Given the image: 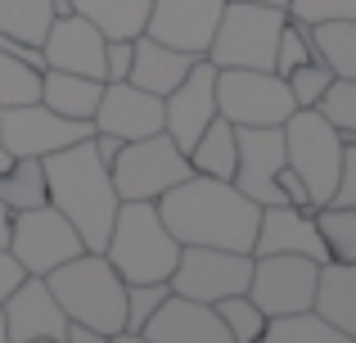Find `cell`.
I'll return each mask as SVG.
<instances>
[{
    "label": "cell",
    "instance_id": "cell-30",
    "mask_svg": "<svg viewBox=\"0 0 356 343\" xmlns=\"http://www.w3.org/2000/svg\"><path fill=\"white\" fill-rule=\"evenodd\" d=\"M316 226H321L334 262H356V208L325 203V208H316Z\"/></svg>",
    "mask_w": 356,
    "mask_h": 343
},
{
    "label": "cell",
    "instance_id": "cell-23",
    "mask_svg": "<svg viewBox=\"0 0 356 343\" xmlns=\"http://www.w3.org/2000/svg\"><path fill=\"white\" fill-rule=\"evenodd\" d=\"M99 95H104V81L99 77H81V72H59L45 68L41 72V104L54 109L63 118H77V122H90L99 109Z\"/></svg>",
    "mask_w": 356,
    "mask_h": 343
},
{
    "label": "cell",
    "instance_id": "cell-37",
    "mask_svg": "<svg viewBox=\"0 0 356 343\" xmlns=\"http://www.w3.org/2000/svg\"><path fill=\"white\" fill-rule=\"evenodd\" d=\"M334 208H356V141L343 136V163H339V181L330 194Z\"/></svg>",
    "mask_w": 356,
    "mask_h": 343
},
{
    "label": "cell",
    "instance_id": "cell-36",
    "mask_svg": "<svg viewBox=\"0 0 356 343\" xmlns=\"http://www.w3.org/2000/svg\"><path fill=\"white\" fill-rule=\"evenodd\" d=\"M289 18L316 27V23H339L352 18L356 23V0H289Z\"/></svg>",
    "mask_w": 356,
    "mask_h": 343
},
{
    "label": "cell",
    "instance_id": "cell-45",
    "mask_svg": "<svg viewBox=\"0 0 356 343\" xmlns=\"http://www.w3.org/2000/svg\"><path fill=\"white\" fill-rule=\"evenodd\" d=\"M0 343H9V339H5V312H0Z\"/></svg>",
    "mask_w": 356,
    "mask_h": 343
},
{
    "label": "cell",
    "instance_id": "cell-5",
    "mask_svg": "<svg viewBox=\"0 0 356 343\" xmlns=\"http://www.w3.org/2000/svg\"><path fill=\"white\" fill-rule=\"evenodd\" d=\"M284 136V163L302 176L312 208H325L339 181V163H343V131L321 113V109H293L280 122Z\"/></svg>",
    "mask_w": 356,
    "mask_h": 343
},
{
    "label": "cell",
    "instance_id": "cell-3",
    "mask_svg": "<svg viewBox=\"0 0 356 343\" xmlns=\"http://www.w3.org/2000/svg\"><path fill=\"white\" fill-rule=\"evenodd\" d=\"M45 285H50L54 303L63 308L68 321L95 326L104 335H122V326H127V280L113 271V262L104 253L81 248L77 257L54 266L45 276Z\"/></svg>",
    "mask_w": 356,
    "mask_h": 343
},
{
    "label": "cell",
    "instance_id": "cell-8",
    "mask_svg": "<svg viewBox=\"0 0 356 343\" xmlns=\"http://www.w3.org/2000/svg\"><path fill=\"white\" fill-rule=\"evenodd\" d=\"M289 81L270 68H217V113L235 127H280L293 113Z\"/></svg>",
    "mask_w": 356,
    "mask_h": 343
},
{
    "label": "cell",
    "instance_id": "cell-24",
    "mask_svg": "<svg viewBox=\"0 0 356 343\" xmlns=\"http://www.w3.org/2000/svg\"><path fill=\"white\" fill-rule=\"evenodd\" d=\"M185 159H190V172L199 176H217V181H230L235 176V159H239V141H235V122H226V118H212L208 127H203V136L185 150Z\"/></svg>",
    "mask_w": 356,
    "mask_h": 343
},
{
    "label": "cell",
    "instance_id": "cell-43",
    "mask_svg": "<svg viewBox=\"0 0 356 343\" xmlns=\"http://www.w3.org/2000/svg\"><path fill=\"white\" fill-rule=\"evenodd\" d=\"M108 343H149L145 335H127V330H122V335H108Z\"/></svg>",
    "mask_w": 356,
    "mask_h": 343
},
{
    "label": "cell",
    "instance_id": "cell-20",
    "mask_svg": "<svg viewBox=\"0 0 356 343\" xmlns=\"http://www.w3.org/2000/svg\"><path fill=\"white\" fill-rule=\"evenodd\" d=\"M140 335L149 343H230L217 308H212V303L181 298V294H167V298L158 303V312L145 321Z\"/></svg>",
    "mask_w": 356,
    "mask_h": 343
},
{
    "label": "cell",
    "instance_id": "cell-34",
    "mask_svg": "<svg viewBox=\"0 0 356 343\" xmlns=\"http://www.w3.org/2000/svg\"><path fill=\"white\" fill-rule=\"evenodd\" d=\"M316 109H321L348 141H356V77H334V86L325 90V99Z\"/></svg>",
    "mask_w": 356,
    "mask_h": 343
},
{
    "label": "cell",
    "instance_id": "cell-15",
    "mask_svg": "<svg viewBox=\"0 0 356 343\" xmlns=\"http://www.w3.org/2000/svg\"><path fill=\"white\" fill-rule=\"evenodd\" d=\"M221 9H226V0H149L145 36L172 45V50L208 54Z\"/></svg>",
    "mask_w": 356,
    "mask_h": 343
},
{
    "label": "cell",
    "instance_id": "cell-42",
    "mask_svg": "<svg viewBox=\"0 0 356 343\" xmlns=\"http://www.w3.org/2000/svg\"><path fill=\"white\" fill-rule=\"evenodd\" d=\"M9 217H14V212H9V208H5V203H0V248H5V244H9Z\"/></svg>",
    "mask_w": 356,
    "mask_h": 343
},
{
    "label": "cell",
    "instance_id": "cell-40",
    "mask_svg": "<svg viewBox=\"0 0 356 343\" xmlns=\"http://www.w3.org/2000/svg\"><path fill=\"white\" fill-rule=\"evenodd\" d=\"M280 194H284V203H293V208H312V194H307L302 176L289 168V163L280 168Z\"/></svg>",
    "mask_w": 356,
    "mask_h": 343
},
{
    "label": "cell",
    "instance_id": "cell-32",
    "mask_svg": "<svg viewBox=\"0 0 356 343\" xmlns=\"http://www.w3.org/2000/svg\"><path fill=\"white\" fill-rule=\"evenodd\" d=\"M284 81H289V95H293L298 109H316L325 99V90L334 86V72L325 68L321 59H307V63H298Z\"/></svg>",
    "mask_w": 356,
    "mask_h": 343
},
{
    "label": "cell",
    "instance_id": "cell-41",
    "mask_svg": "<svg viewBox=\"0 0 356 343\" xmlns=\"http://www.w3.org/2000/svg\"><path fill=\"white\" fill-rule=\"evenodd\" d=\"M63 343H108V335H104V330H95V326H81V321H68Z\"/></svg>",
    "mask_w": 356,
    "mask_h": 343
},
{
    "label": "cell",
    "instance_id": "cell-44",
    "mask_svg": "<svg viewBox=\"0 0 356 343\" xmlns=\"http://www.w3.org/2000/svg\"><path fill=\"white\" fill-rule=\"evenodd\" d=\"M243 5H270V9H289V0H243Z\"/></svg>",
    "mask_w": 356,
    "mask_h": 343
},
{
    "label": "cell",
    "instance_id": "cell-33",
    "mask_svg": "<svg viewBox=\"0 0 356 343\" xmlns=\"http://www.w3.org/2000/svg\"><path fill=\"white\" fill-rule=\"evenodd\" d=\"M307 59H316L312 27L298 23V18H284V27H280V45H275V72L289 77V72H293L298 63H307Z\"/></svg>",
    "mask_w": 356,
    "mask_h": 343
},
{
    "label": "cell",
    "instance_id": "cell-14",
    "mask_svg": "<svg viewBox=\"0 0 356 343\" xmlns=\"http://www.w3.org/2000/svg\"><path fill=\"white\" fill-rule=\"evenodd\" d=\"M217 118V63L203 54L181 86H172L163 95V131L172 136L181 150H190L203 136V127Z\"/></svg>",
    "mask_w": 356,
    "mask_h": 343
},
{
    "label": "cell",
    "instance_id": "cell-25",
    "mask_svg": "<svg viewBox=\"0 0 356 343\" xmlns=\"http://www.w3.org/2000/svg\"><path fill=\"white\" fill-rule=\"evenodd\" d=\"M72 14L90 18L99 32L113 41V36H140L149 18V0H63Z\"/></svg>",
    "mask_w": 356,
    "mask_h": 343
},
{
    "label": "cell",
    "instance_id": "cell-28",
    "mask_svg": "<svg viewBox=\"0 0 356 343\" xmlns=\"http://www.w3.org/2000/svg\"><path fill=\"white\" fill-rule=\"evenodd\" d=\"M54 23V0H0V32L41 45L45 27Z\"/></svg>",
    "mask_w": 356,
    "mask_h": 343
},
{
    "label": "cell",
    "instance_id": "cell-1",
    "mask_svg": "<svg viewBox=\"0 0 356 343\" xmlns=\"http://www.w3.org/2000/svg\"><path fill=\"white\" fill-rule=\"evenodd\" d=\"M154 203H158V217H163L167 230H172L176 244H208V248L252 253L261 208L248 199V194H239L230 181L190 172L167 194H158Z\"/></svg>",
    "mask_w": 356,
    "mask_h": 343
},
{
    "label": "cell",
    "instance_id": "cell-2",
    "mask_svg": "<svg viewBox=\"0 0 356 343\" xmlns=\"http://www.w3.org/2000/svg\"><path fill=\"white\" fill-rule=\"evenodd\" d=\"M41 168H45V203L72 221L86 253H104L122 203L113 190V176H108V163H99L90 141H77L59 154H45Z\"/></svg>",
    "mask_w": 356,
    "mask_h": 343
},
{
    "label": "cell",
    "instance_id": "cell-39",
    "mask_svg": "<svg viewBox=\"0 0 356 343\" xmlns=\"http://www.w3.org/2000/svg\"><path fill=\"white\" fill-rule=\"evenodd\" d=\"M23 280H27V266L18 262V257L9 253V248H0V303H5V298H9V294H14Z\"/></svg>",
    "mask_w": 356,
    "mask_h": 343
},
{
    "label": "cell",
    "instance_id": "cell-18",
    "mask_svg": "<svg viewBox=\"0 0 356 343\" xmlns=\"http://www.w3.org/2000/svg\"><path fill=\"white\" fill-rule=\"evenodd\" d=\"M252 253H302L316 262H330L325 235L316 226V208H293V203H266L257 217V239Z\"/></svg>",
    "mask_w": 356,
    "mask_h": 343
},
{
    "label": "cell",
    "instance_id": "cell-27",
    "mask_svg": "<svg viewBox=\"0 0 356 343\" xmlns=\"http://www.w3.org/2000/svg\"><path fill=\"white\" fill-rule=\"evenodd\" d=\"M257 343H356L343 330H334L325 317L316 312H293V317H270L266 321V335Z\"/></svg>",
    "mask_w": 356,
    "mask_h": 343
},
{
    "label": "cell",
    "instance_id": "cell-22",
    "mask_svg": "<svg viewBox=\"0 0 356 343\" xmlns=\"http://www.w3.org/2000/svg\"><path fill=\"white\" fill-rule=\"evenodd\" d=\"M312 312L325 317L334 330H343L348 339H356V262H334V257L321 262Z\"/></svg>",
    "mask_w": 356,
    "mask_h": 343
},
{
    "label": "cell",
    "instance_id": "cell-19",
    "mask_svg": "<svg viewBox=\"0 0 356 343\" xmlns=\"http://www.w3.org/2000/svg\"><path fill=\"white\" fill-rule=\"evenodd\" d=\"M0 312H5V339L9 343L63 339L68 335V317H63V308L54 303L45 276H27V280L0 303Z\"/></svg>",
    "mask_w": 356,
    "mask_h": 343
},
{
    "label": "cell",
    "instance_id": "cell-17",
    "mask_svg": "<svg viewBox=\"0 0 356 343\" xmlns=\"http://www.w3.org/2000/svg\"><path fill=\"white\" fill-rule=\"evenodd\" d=\"M90 127L118 136V141L154 136L163 131V95H149V90L131 86V81H104V95H99Z\"/></svg>",
    "mask_w": 356,
    "mask_h": 343
},
{
    "label": "cell",
    "instance_id": "cell-26",
    "mask_svg": "<svg viewBox=\"0 0 356 343\" xmlns=\"http://www.w3.org/2000/svg\"><path fill=\"white\" fill-rule=\"evenodd\" d=\"M316 59L334 72V77H356V23L339 18V23H316L312 27Z\"/></svg>",
    "mask_w": 356,
    "mask_h": 343
},
{
    "label": "cell",
    "instance_id": "cell-9",
    "mask_svg": "<svg viewBox=\"0 0 356 343\" xmlns=\"http://www.w3.org/2000/svg\"><path fill=\"white\" fill-rule=\"evenodd\" d=\"M252 276V253H235V248H208V244H181V257H176L172 276V294L194 303H221L230 294L248 289Z\"/></svg>",
    "mask_w": 356,
    "mask_h": 343
},
{
    "label": "cell",
    "instance_id": "cell-16",
    "mask_svg": "<svg viewBox=\"0 0 356 343\" xmlns=\"http://www.w3.org/2000/svg\"><path fill=\"white\" fill-rule=\"evenodd\" d=\"M104 41L108 36L99 32L90 18L81 14H54V23L45 27L41 36V54H45V68H59V72H81V77H99L104 81Z\"/></svg>",
    "mask_w": 356,
    "mask_h": 343
},
{
    "label": "cell",
    "instance_id": "cell-35",
    "mask_svg": "<svg viewBox=\"0 0 356 343\" xmlns=\"http://www.w3.org/2000/svg\"><path fill=\"white\" fill-rule=\"evenodd\" d=\"M172 294V285L167 280H149V285H127V335H140L145 330V321L158 312V303Z\"/></svg>",
    "mask_w": 356,
    "mask_h": 343
},
{
    "label": "cell",
    "instance_id": "cell-6",
    "mask_svg": "<svg viewBox=\"0 0 356 343\" xmlns=\"http://www.w3.org/2000/svg\"><path fill=\"white\" fill-rule=\"evenodd\" d=\"M289 9L270 5H243V0H226L212 32L208 59L217 68H270L275 72V45L280 27H284Z\"/></svg>",
    "mask_w": 356,
    "mask_h": 343
},
{
    "label": "cell",
    "instance_id": "cell-29",
    "mask_svg": "<svg viewBox=\"0 0 356 343\" xmlns=\"http://www.w3.org/2000/svg\"><path fill=\"white\" fill-rule=\"evenodd\" d=\"M212 308H217V317H221V326H226L230 343H257L261 335H266V321L270 317L248 298V294H230V298L212 303Z\"/></svg>",
    "mask_w": 356,
    "mask_h": 343
},
{
    "label": "cell",
    "instance_id": "cell-4",
    "mask_svg": "<svg viewBox=\"0 0 356 343\" xmlns=\"http://www.w3.org/2000/svg\"><path fill=\"white\" fill-rule=\"evenodd\" d=\"M104 257L113 262V271L127 285H149V280H167L172 276L181 244L163 226L154 199H122L113 230H108V244H104Z\"/></svg>",
    "mask_w": 356,
    "mask_h": 343
},
{
    "label": "cell",
    "instance_id": "cell-10",
    "mask_svg": "<svg viewBox=\"0 0 356 343\" xmlns=\"http://www.w3.org/2000/svg\"><path fill=\"white\" fill-rule=\"evenodd\" d=\"M316 276H321V262H316V257L252 253V276H248V289L243 294H248L266 317H293V312H312Z\"/></svg>",
    "mask_w": 356,
    "mask_h": 343
},
{
    "label": "cell",
    "instance_id": "cell-46",
    "mask_svg": "<svg viewBox=\"0 0 356 343\" xmlns=\"http://www.w3.org/2000/svg\"><path fill=\"white\" fill-rule=\"evenodd\" d=\"M27 343H63V339H27Z\"/></svg>",
    "mask_w": 356,
    "mask_h": 343
},
{
    "label": "cell",
    "instance_id": "cell-11",
    "mask_svg": "<svg viewBox=\"0 0 356 343\" xmlns=\"http://www.w3.org/2000/svg\"><path fill=\"white\" fill-rule=\"evenodd\" d=\"M9 253L27 266V276H50L59 262L81 253V235L72 230V221L50 203H36L9 217Z\"/></svg>",
    "mask_w": 356,
    "mask_h": 343
},
{
    "label": "cell",
    "instance_id": "cell-21",
    "mask_svg": "<svg viewBox=\"0 0 356 343\" xmlns=\"http://www.w3.org/2000/svg\"><path fill=\"white\" fill-rule=\"evenodd\" d=\"M203 54H190V50H172V45L154 41V36L140 32L136 36V54H131V72L127 81L140 90H149V95H167L172 86H181L185 72L199 63Z\"/></svg>",
    "mask_w": 356,
    "mask_h": 343
},
{
    "label": "cell",
    "instance_id": "cell-13",
    "mask_svg": "<svg viewBox=\"0 0 356 343\" xmlns=\"http://www.w3.org/2000/svg\"><path fill=\"white\" fill-rule=\"evenodd\" d=\"M239 159H235V185L239 194H248L257 208L266 203H284L280 194V168H284V136L280 127H235Z\"/></svg>",
    "mask_w": 356,
    "mask_h": 343
},
{
    "label": "cell",
    "instance_id": "cell-7",
    "mask_svg": "<svg viewBox=\"0 0 356 343\" xmlns=\"http://www.w3.org/2000/svg\"><path fill=\"white\" fill-rule=\"evenodd\" d=\"M108 176H113L118 199H158L190 176V159L167 131H154L122 145L118 159L108 163Z\"/></svg>",
    "mask_w": 356,
    "mask_h": 343
},
{
    "label": "cell",
    "instance_id": "cell-12",
    "mask_svg": "<svg viewBox=\"0 0 356 343\" xmlns=\"http://www.w3.org/2000/svg\"><path fill=\"white\" fill-rule=\"evenodd\" d=\"M90 131H95L90 122L54 113V109L41 104V99L0 109V145H5L14 159H45V154H59V150H68V145H77V141H90Z\"/></svg>",
    "mask_w": 356,
    "mask_h": 343
},
{
    "label": "cell",
    "instance_id": "cell-31",
    "mask_svg": "<svg viewBox=\"0 0 356 343\" xmlns=\"http://www.w3.org/2000/svg\"><path fill=\"white\" fill-rule=\"evenodd\" d=\"M36 95H41V72H32L27 63L9 59V54L0 50V109H9V104H32Z\"/></svg>",
    "mask_w": 356,
    "mask_h": 343
},
{
    "label": "cell",
    "instance_id": "cell-38",
    "mask_svg": "<svg viewBox=\"0 0 356 343\" xmlns=\"http://www.w3.org/2000/svg\"><path fill=\"white\" fill-rule=\"evenodd\" d=\"M131 54H136V36H113V41H104V81H127Z\"/></svg>",
    "mask_w": 356,
    "mask_h": 343
}]
</instances>
